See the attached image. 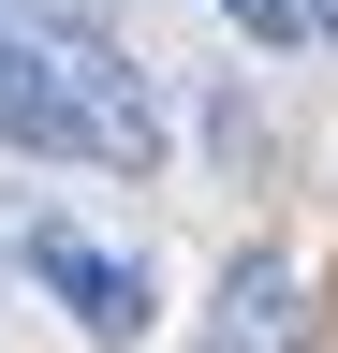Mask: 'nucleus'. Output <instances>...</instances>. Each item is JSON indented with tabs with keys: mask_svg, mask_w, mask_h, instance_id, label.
Masks as SVG:
<instances>
[{
	"mask_svg": "<svg viewBox=\"0 0 338 353\" xmlns=\"http://www.w3.org/2000/svg\"><path fill=\"white\" fill-rule=\"evenodd\" d=\"M30 44V74H45V103H59V132H74V162H103V176H147L162 162V88L118 59V44L74 15V30H15Z\"/></svg>",
	"mask_w": 338,
	"mask_h": 353,
	"instance_id": "1",
	"label": "nucleus"
},
{
	"mask_svg": "<svg viewBox=\"0 0 338 353\" xmlns=\"http://www.w3.org/2000/svg\"><path fill=\"white\" fill-rule=\"evenodd\" d=\"M30 280H45V294L74 309V339H103V353H133V339H147V309H162V294H147V265H133V250H103L89 221H30Z\"/></svg>",
	"mask_w": 338,
	"mask_h": 353,
	"instance_id": "2",
	"label": "nucleus"
},
{
	"mask_svg": "<svg viewBox=\"0 0 338 353\" xmlns=\"http://www.w3.org/2000/svg\"><path fill=\"white\" fill-rule=\"evenodd\" d=\"M206 353H309V280H294V250H235V265H221Z\"/></svg>",
	"mask_w": 338,
	"mask_h": 353,
	"instance_id": "3",
	"label": "nucleus"
},
{
	"mask_svg": "<svg viewBox=\"0 0 338 353\" xmlns=\"http://www.w3.org/2000/svg\"><path fill=\"white\" fill-rule=\"evenodd\" d=\"M221 15H235L250 44H294V30H309V15H294V0H221Z\"/></svg>",
	"mask_w": 338,
	"mask_h": 353,
	"instance_id": "4",
	"label": "nucleus"
},
{
	"mask_svg": "<svg viewBox=\"0 0 338 353\" xmlns=\"http://www.w3.org/2000/svg\"><path fill=\"white\" fill-rule=\"evenodd\" d=\"M294 15H309V30H324V44H338V0H294Z\"/></svg>",
	"mask_w": 338,
	"mask_h": 353,
	"instance_id": "5",
	"label": "nucleus"
}]
</instances>
